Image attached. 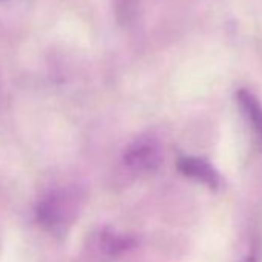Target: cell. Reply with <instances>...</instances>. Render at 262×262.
I'll return each mask as SVG.
<instances>
[{"instance_id": "5b68a950", "label": "cell", "mask_w": 262, "mask_h": 262, "mask_svg": "<svg viewBox=\"0 0 262 262\" xmlns=\"http://www.w3.org/2000/svg\"><path fill=\"white\" fill-rule=\"evenodd\" d=\"M133 244H135V241L131 237L117 234L110 230H103L99 234V250H100L102 256H105L108 259L117 257L122 253L128 251L131 247H133Z\"/></svg>"}, {"instance_id": "8992f818", "label": "cell", "mask_w": 262, "mask_h": 262, "mask_svg": "<svg viewBox=\"0 0 262 262\" xmlns=\"http://www.w3.org/2000/svg\"><path fill=\"white\" fill-rule=\"evenodd\" d=\"M244 262H257V257H256L254 254H251V256H248Z\"/></svg>"}, {"instance_id": "7a4b0ae2", "label": "cell", "mask_w": 262, "mask_h": 262, "mask_svg": "<svg viewBox=\"0 0 262 262\" xmlns=\"http://www.w3.org/2000/svg\"><path fill=\"white\" fill-rule=\"evenodd\" d=\"M161 161V150L158 142L150 136H142L131 144L125 155L123 164L133 173L153 171Z\"/></svg>"}, {"instance_id": "277c9868", "label": "cell", "mask_w": 262, "mask_h": 262, "mask_svg": "<svg viewBox=\"0 0 262 262\" xmlns=\"http://www.w3.org/2000/svg\"><path fill=\"white\" fill-rule=\"evenodd\" d=\"M237 102L247 117V120L251 125V129L257 141L262 144V103L259 102L257 97H254L250 91H239L237 93Z\"/></svg>"}, {"instance_id": "3957f363", "label": "cell", "mask_w": 262, "mask_h": 262, "mask_svg": "<svg viewBox=\"0 0 262 262\" xmlns=\"http://www.w3.org/2000/svg\"><path fill=\"white\" fill-rule=\"evenodd\" d=\"M179 171L187 176L194 179L196 182H201L207 185L208 188H217L221 185V178L219 173L204 159L199 158H181L178 162Z\"/></svg>"}, {"instance_id": "6da1fadb", "label": "cell", "mask_w": 262, "mask_h": 262, "mask_svg": "<svg viewBox=\"0 0 262 262\" xmlns=\"http://www.w3.org/2000/svg\"><path fill=\"white\" fill-rule=\"evenodd\" d=\"M82 194L74 188H56L45 193L34 207L37 224L56 237H62L79 214Z\"/></svg>"}]
</instances>
